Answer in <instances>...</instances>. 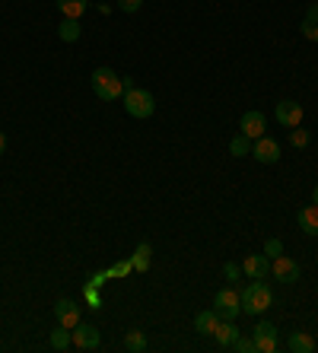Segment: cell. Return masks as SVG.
<instances>
[{
  "mask_svg": "<svg viewBox=\"0 0 318 353\" xmlns=\"http://www.w3.org/2000/svg\"><path fill=\"white\" fill-rule=\"evenodd\" d=\"M223 274H226V280H239V277H242V264L226 261V264H223Z\"/></svg>",
  "mask_w": 318,
  "mask_h": 353,
  "instance_id": "27",
  "label": "cell"
},
{
  "mask_svg": "<svg viewBox=\"0 0 318 353\" xmlns=\"http://www.w3.org/2000/svg\"><path fill=\"white\" fill-rule=\"evenodd\" d=\"M89 83H92V92L102 99V102H115L118 96H125V80L115 74V70H109V67H99V70H92V77H89Z\"/></svg>",
  "mask_w": 318,
  "mask_h": 353,
  "instance_id": "1",
  "label": "cell"
},
{
  "mask_svg": "<svg viewBox=\"0 0 318 353\" xmlns=\"http://www.w3.org/2000/svg\"><path fill=\"white\" fill-rule=\"evenodd\" d=\"M213 309H217L220 319L235 321L239 319V312H242V299H239L235 290H220V293L213 296Z\"/></svg>",
  "mask_w": 318,
  "mask_h": 353,
  "instance_id": "4",
  "label": "cell"
},
{
  "mask_svg": "<svg viewBox=\"0 0 318 353\" xmlns=\"http://www.w3.org/2000/svg\"><path fill=\"white\" fill-rule=\"evenodd\" d=\"M315 7H318V0H315Z\"/></svg>",
  "mask_w": 318,
  "mask_h": 353,
  "instance_id": "32",
  "label": "cell"
},
{
  "mask_svg": "<svg viewBox=\"0 0 318 353\" xmlns=\"http://www.w3.org/2000/svg\"><path fill=\"white\" fill-rule=\"evenodd\" d=\"M251 337H255V350L258 353H274L277 347H280V341H277V328L271 325V321H258V325L251 328Z\"/></svg>",
  "mask_w": 318,
  "mask_h": 353,
  "instance_id": "5",
  "label": "cell"
},
{
  "mask_svg": "<svg viewBox=\"0 0 318 353\" xmlns=\"http://www.w3.org/2000/svg\"><path fill=\"white\" fill-rule=\"evenodd\" d=\"M239 299H242V312L261 315L264 309H271V303H274V293H271V287L264 283V280H251L248 287L239 293Z\"/></svg>",
  "mask_w": 318,
  "mask_h": 353,
  "instance_id": "2",
  "label": "cell"
},
{
  "mask_svg": "<svg viewBox=\"0 0 318 353\" xmlns=\"http://www.w3.org/2000/svg\"><path fill=\"white\" fill-rule=\"evenodd\" d=\"M286 350L290 353H312L315 350V337L306 334V331H293L286 337Z\"/></svg>",
  "mask_w": 318,
  "mask_h": 353,
  "instance_id": "14",
  "label": "cell"
},
{
  "mask_svg": "<svg viewBox=\"0 0 318 353\" xmlns=\"http://www.w3.org/2000/svg\"><path fill=\"white\" fill-rule=\"evenodd\" d=\"M150 255H153V248H150V242H140V245H137V252L134 255H131V268H134V271H150Z\"/></svg>",
  "mask_w": 318,
  "mask_h": 353,
  "instance_id": "19",
  "label": "cell"
},
{
  "mask_svg": "<svg viewBox=\"0 0 318 353\" xmlns=\"http://www.w3.org/2000/svg\"><path fill=\"white\" fill-rule=\"evenodd\" d=\"M80 32H83L80 19H64L61 17V23H58V39L61 41H76L80 39Z\"/></svg>",
  "mask_w": 318,
  "mask_h": 353,
  "instance_id": "18",
  "label": "cell"
},
{
  "mask_svg": "<svg viewBox=\"0 0 318 353\" xmlns=\"http://www.w3.org/2000/svg\"><path fill=\"white\" fill-rule=\"evenodd\" d=\"M242 271L248 274L251 280H264L271 274V261H268V255H248L242 261Z\"/></svg>",
  "mask_w": 318,
  "mask_h": 353,
  "instance_id": "12",
  "label": "cell"
},
{
  "mask_svg": "<svg viewBox=\"0 0 318 353\" xmlns=\"http://www.w3.org/2000/svg\"><path fill=\"white\" fill-rule=\"evenodd\" d=\"M264 255H268L271 261H274L277 255H284V245H280V239H268V242H264Z\"/></svg>",
  "mask_w": 318,
  "mask_h": 353,
  "instance_id": "26",
  "label": "cell"
},
{
  "mask_svg": "<svg viewBox=\"0 0 318 353\" xmlns=\"http://www.w3.org/2000/svg\"><path fill=\"white\" fill-rule=\"evenodd\" d=\"M127 271H134V268H131V261H127V264H115V271H112V274H127Z\"/></svg>",
  "mask_w": 318,
  "mask_h": 353,
  "instance_id": "29",
  "label": "cell"
},
{
  "mask_svg": "<svg viewBox=\"0 0 318 353\" xmlns=\"http://www.w3.org/2000/svg\"><path fill=\"white\" fill-rule=\"evenodd\" d=\"M229 350H235V353H255V337H235V344L229 347Z\"/></svg>",
  "mask_w": 318,
  "mask_h": 353,
  "instance_id": "24",
  "label": "cell"
},
{
  "mask_svg": "<svg viewBox=\"0 0 318 353\" xmlns=\"http://www.w3.org/2000/svg\"><path fill=\"white\" fill-rule=\"evenodd\" d=\"M251 157L258 159V163H264V165H271V163H277L280 159V143H277L274 137H258V140H251Z\"/></svg>",
  "mask_w": 318,
  "mask_h": 353,
  "instance_id": "6",
  "label": "cell"
},
{
  "mask_svg": "<svg viewBox=\"0 0 318 353\" xmlns=\"http://www.w3.org/2000/svg\"><path fill=\"white\" fill-rule=\"evenodd\" d=\"M125 112L131 118H150L156 112V99H153L150 90L131 86V90H125Z\"/></svg>",
  "mask_w": 318,
  "mask_h": 353,
  "instance_id": "3",
  "label": "cell"
},
{
  "mask_svg": "<svg viewBox=\"0 0 318 353\" xmlns=\"http://www.w3.org/2000/svg\"><path fill=\"white\" fill-rule=\"evenodd\" d=\"M86 7H89L86 0H58V13L64 19H80L86 13Z\"/></svg>",
  "mask_w": 318,
  "mask_h": 353,
  "instance_id": "17",
  "label": "cell"
},
{
  "mask_svg": "<svg viewBox=\"0 0 318 353\" xmlns=\"http://www.w3.org/2000/svg\"><path fill=\"white\" fill-rule=\"evenodd\" d=\"M213 337H217V344L223 347V350H229V347L235 344V337H239V328H235V321L220 319V325H217V331H213Z\"/></svg>",
  "mask_w": 318,
  "mask_h": 353,
  "instance_id": "13",
  "label": "cell"
},
{
  "mask_svg": "<svg viewBox=\"0 0 318 353\" xmlns=\"http://www.w3.org/2000/svg\"><path fill=\"white\" fill-rule=\"evenodd\" d=\"M54 319H58V325H64V328L74 331L76 325H80V305H76L74 299H58V305H54Z\"/></svg>",
  "mask_w": 318,
  "mask_h": 353,
  "instance_id": "10",
  "label": "cell"
},
{
  "mask_svg": "<svg viewBox=\"0 0 318 353\" xmlns=\"http://www.w3.org/2000/svg\"><path fill=\"white\" fill-rule=\"evenodd\" d=\"M296 220H299V230H302V232H309V236H318V207H315V204L302 207L299 214H296Z\"/></svg>",
  "mask_w": 318,
  "mask_h": 353,
  "instance_id": "15",
  "label": "cell"
},
{
  "mask_svg": "<svg viewBox=\"0 0 318 353\" xmlns=\"http://www.w3.org/2000/svg\"><path fill=\"white\" fill-rule=\"evenodd\" d=\"M229 153H233L235 159H239V157H248V153H251V137H245V134H235L233 143H229Z\"/></svg>",
  "mask_w": 318,
  "mask_h": 353,
  "instance_id": "22",
  "label": "cell"
},
{
  "mask_svg": "<svg viewBox=\"0 0 318 353\" xmlns=\"http://www.w3.org/2000/svg\"><path fill=\"white\" fill-rule=\"evenodd\" d=\"M312 204L318 207V185H315V191H312Z\"/></svg>",
  "mask_w": 318,
  "mask_h": 353,
  "instance_id": "31",
  "label": "cell"
},
{
  "mask_svg": "<svg viewBox=\"0 0 318 353\" xmlns=\"http://www.w3.org/2000/svg\"><path fill=\"white\" fill-rule=\"evenodd\" d=\"M70 344H74V334H70V328L58 325V328L51 331V347H54V350H67Z\"/></svg>",
  "mask_w": 318,
  "mask_h": 353,
  "instance_id": "21",
  "label": "cell"
},
{
  "mask_svg": "<svg viewBox=\"0 0 318 353\" xmlns=\"http://www.w3.org/2000/svg\"><path fill=\"white\" fill-rule=\"evenodd\" d=\"M290 143L293 147H309V131H302V128H293V134H290Z\"/></svg>",
  "mask_w": 318,
  "mask_h": 353,
  "instance_id": "25",
  "label": "cell"
},
{
  "mask_svg": "<svg viewBox=\"0 0 318 353\" xmlns=\"http://www.w3.org/2000/svg\"><path fill=\"white\" fill-rule=\"evenodd\" d=\"M3 150H7V134H0V157H3Z\"/></svg>",
  "mask_w": 318,
  "mask_h": 353,
  "instance_id": "30",
  "label": "cell"
},
{
  "mask_svg": "<svg viewBox=\"0 0 318 353\" xmlns=\"http://www.w3.org/2000/svg\"><path fill=\"white\" fill-rule=\"evenodd\" d=\"M264 128H268V118L261 115V112H245L242 121H239V134H245L251 140L264 137Z\"/></svg>",
  "mask_w": 318,
  "mask_h": 353,
  "instance_id": "11",
  "label": "cell"
},
{
  "mask_svg": "<svg viewBox=\"0 0 318 353\" xmlns=\"http://www.w3.org/2000/svg\"><path fill=\"white\" fill-rule=\"evenodd\" d=\"M118 7L125 10V13H137L143 7V0H118Z\"/></svg>",
  "mask_w": 318,
  "mask_h": 353,
  "instance_id": "28",
  "label": "cell"
},
{
  "mask_svg": "<svg viewBox=\"0 0 318 353\" xmlns=\"http://www.w3.org/2000/svg\"><path fill=\"white\" fill-rule=\"evenodd\" d=\"M271 274H274L280 283H296V280H299V264L286 255H277L274 261H271Z\"/></svg>",
  "mask_w": 318,
  "mask_h": 353,
  "instance_id": "8",
  "label": "cell"
},
{
  "mask_svg": "<svg viewBox=\"0 0 318 353\" xmlns=\"http://www.w3.org/2000/svg\"><path fill=\"white\" fill-rule=\"evenodd\" d=\"M125 347L131 353H143V350H147V334H143V331H127Z\"/></svg>",
  "mask_w": 318,
  "mask_h": 353,
  "instance_id": "23",
  "label": "cell"
},
{
  "mask_svg": "<svg viewBox=\"0 0 318 353\" xmlns=\"http://www.w3.org/2000/svg\"><path fill=\"white\" fill-rule=\"evenodd\" d=\"M277 121L284 124V128H299L302 121V105L293 102V99H284V102H277Z\"/></svg>",
  "mask_w": 318,
  "mask_h": 353,
  "instance_id": "9",
  "label": "cell"
},
{
  "mask_svg": "<svg viewBox=\"0 0 318 353\" xmlns=\"http://www.w3.org/2000/svg\"><path fill=\"white\" fill-rule=\"evenodd\" d=\"M70 334H74V347H80V350H99L102 347V334H99V328H92V325L80 321Z\"/></svg>",
  "mask_w": 318,
  "mask_h": 353,
  "instance_id": "7",
  "label": "cell"
},
{
  "mask_svg": "<svg viewBox=\"0 0 318 353\" xmlns=\"http://www.w3.org/2000/svg\"><path fill=\"white\" fill-rule=\"evenodd\" d=\"M220 325V315L217 309H207V312H198V319H194V331L198 334H213Z\"/></svg>",
  "mask_w": 318,
  "mask_h": 353,
  "instance_id": "16",
  "label": "cell"
},
{
  "mask_svg": "<svg viewBox=\"0 0 318 353\" xmlns=\"http://www.w3.org/2000/svg\"><path fill=\"white\" fill-rule=\"evenodd\" d=\"M302 35H306L309 41H318V7H315V3L306 10V19H302Z\"/></svg>",
  "mask_w": 318,
  "mask_h": 353,
  "instance_id": "20",
  "label": "cell"
}]
</instances>
